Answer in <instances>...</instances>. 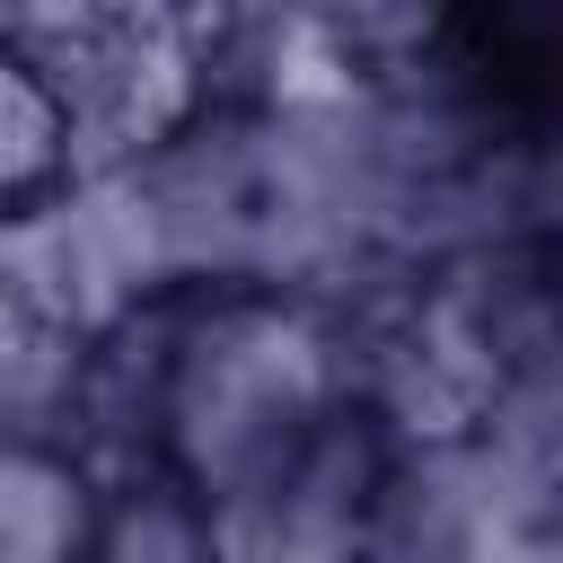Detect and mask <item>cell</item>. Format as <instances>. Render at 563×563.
<instances>
[{
	"mask_svg": "<svg viewBox=\"0 0 563 563\" xmlns=\"http://www.w3.org/2000/svg\"><path fill=\"white\" fill-rule=\"evenodd\" d=\"M211 563H361L387 493L378 413L343 352L290 308L211 317L158 396Z\"/></svg>",
	"mask_w": 563,
	"mask_h": 563,
	"instance_id": "obj_1",
	"label": "cell"
},
{
	"mask_svg": "<svg viewBox=\"0 0 563 563\" xmlns=\"http://www.w3.org/2000/svg\"><path fill=\"white\" fill-rule=\"evenodd\" d=\"M0 563H97V493L35 431H0Z\"/></svg>",
	"mask_w": 563,
	"mask_h": 563,
	"instance_id": "obj_2",
	"label": "cell"
},
{
	"mask_svg": "<svg viewBox=\"0 0 563 563\" xmlns=\"http://www.w3.org/2000/svg\"><path fill=\"white\" fill-rule=\"evenodd\" d=\"M70 158V106L62 88L26 62V53H0V211H18L26 194H44Z\"/></svg>",
	"mask_w": 563,
	"mask_h": 563,
	"instance_id": "obj_3",
	"label": "cell"
}]
</instances>
